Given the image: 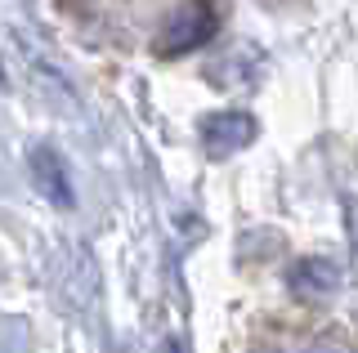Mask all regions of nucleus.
I'll return each instance as SVG.
<instances>
[{"label": "nucleus", "instance_id": "f03ea898", "mask_svg": "<svg viewBox=\"0 0 358 353\" xmlns=\"http://www.w3.org/2000/svg\"><path fill=\"white\" fill-rule=\"evenodd\" d=\"M260 135V126H255L251 112H242V107H224V112H206L197 126V139H201V152L206 157H233V152H242L246 143Z\"/></svg>", "mask_w": 358, "mask_h": 353}, {"label": "nucleus", "instance_id": "f257e3e1", "mask_svg": "<svg viewBox=\"0 0 358 353\" xmlns=\"http://www.w3.org/2000/svg\"><path fill=\"white\" fill-rule=\"evenodd\" d=\"M220 31V14L210 0H184L171 9V18L157 31V54H188L197 45H206Z\"/></svg>", "mask_w": 358, "mask_h": 353}, {"label": "nucleus", "instance_id": "0eeeda50", "mask_svg": "<svg viewBox=\"0 0 358 353\" xmlns=\"http://www.w3.org/2000/svg\"><path fill=\"white\" fill-rule=\"evenodd\" d=\"M264 5H291V0H264Z\"/></svg>", "mask_w": 358, "mask_h": 353}, {"label": "nucleus", "instance_id": "20e7f679", "mask_svg": "<svg viewBox=\"0 0 358 353\" xmlns=\"http://www.w3.org/2000/svg\"><path fill=\"white\" fill-rule=\"evenodd\" d=\"M287 291L300 300H331L341 291V269L322 255H305L287 269Z\"/></svg>", "mask_w": 358, "mask_h": 353}, {"label": "nucleus", "instance_id": "423d86ee", "mask_svg": "<svg viewBox=\"0 0 358 353\" xmlns=\"http://www.w3.org/2000/svg\"><path fill=\"white\" fill-rule=\"evenodd\" d=\"M278 353H358L354 345L345 340H313V345H300V349H278Z\"/></svg>", "mask_w": 358, "mask_h": 353}, {"label": "nucleus", "instance_id": "39448f33", "mask_svg": "<svg viewBox=\"0 0 358 353\" xmlns=\"http://www.w3.org/2000/svg\"><path fill=\"white\" fill-rule=\"evenodd\" d=\"M0 353H31V326L22 317L0 313Z\"/></svg>", "mask_w": 358, "mask_h": 353}, {"label": "nucleus", "instance_id": "7ed1b4c3", "mask_svg": "<svg viewBox=\"0 0 358 353\" xmlns=\"http://www.w3.org/2000/svg\"><path fill=\"white\" fill-rule=\"evenodd\" d=\"M27 174L36 183V193L54 206H72V174H67L63 152H54L50 143H36L27 152Z\"/></svg>", "mask_w": 358, "mask_h": 353}]
</instances>
